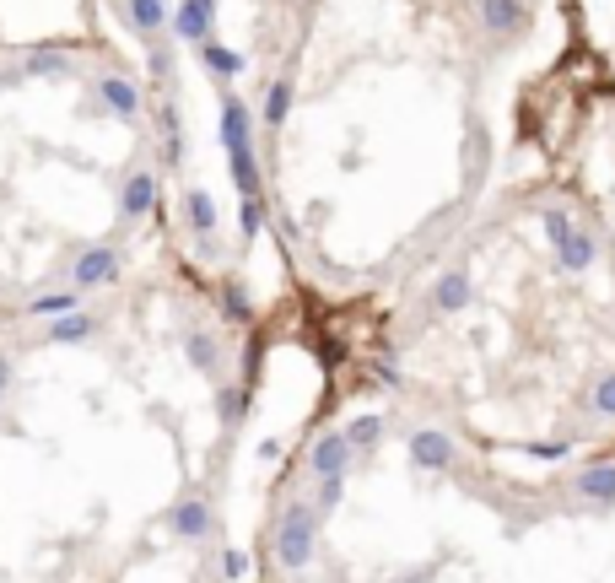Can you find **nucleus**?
<instances>
[{
	"label": "nucleus",
	"instance_id": "1",
	"mask_svg": "<svg viewBox=\"0 0 615 583\" xmlns=\"http://www.w3.org/2000/svg\"><path fill=\"white\" fill-rule=\"evenodd\" d=\"M113 276H119V249H113V243H92V249H81V260L70 265V287H76V292L108 287Z\"/></svg>",
	"mask_w": 615,
	"mask_h": 583
},
{
	"label": "nucleus",
	"instance_id": "4",
	"mask_svg": "<svg viewBox=\"0 0 615 583\" xmlns=\"http://www.w3.org/2000/svg\"><path fill=\"white\" fill-rule=\"evenodd\" d=\"M97 97H103V108L119 114V119H135V114H140V87L124 81V76H103V81H97Z\"/></svg>",
	"mask_w": 615,
	"mask_h": 583
},
{
	"label": "nucleus",
	"instance_id": "3",
	"mask_svg": "<svg viewBox=\"0 0 615 583\" xmlns=\"http://www.w3.org/2000/svg\"><path fill=\"white\" fill-rule=\"evenodd\" d=\"M151 205H157V173H130L124 178V195H119V216L124 222H140Z\"/></svg>",
	"mask_w": 615,
	"mask_h": 583
},
{
	"label": "nucleus",
	"instance_id": "5",
	"mask_svg": "<svg viewBox=\"0 0 615 583\" xmlns=\"http://www.w3.org/2000/svg\"><path fill=\"white\" fill-rule=\"evenodd\" d=\"M92 330H97V319H92V314H76V308H70V314H54V319H49L43 341H49V346H76V341H86Z\"/></svg>",
	"mask_w": 615,
	"mask_h": 583
},
{
	"label": "nucleus",
	"instance_id": "8",
	"mask_svg": "<svg viewBox=\"0 0 615 583\" xmlns=\"http://www.w3.org/2000/svg\"><path fill=\"white\" fill-rule=\"evenodd\" d=\"M184 211H189V227H194L200 238H211V232H216V200H211L205 189H189Z\"/></svg>",
	"mask_w": 615,
	"mask_h": 583
},
{
	"label": "nucleus",
	"instance_id": "9",
	"mask_svg": "<svg viewBox=\"0 0 615 583\" xmlns=\"http://www.w3.org/2000/svg\"><path fill=\"white\" fill-rule=\"evenodd\" d=\"M167 524H173L178 535H205V530H211V514H205V503H178Z\"/></svg>",
	"mask_w": 615,
	"mask_h": 583
},
{
	"label": "nucleus",
	"instance_id": "16",
	"mask_svg": "<svg viewBox=\"0 0 615 583\" xmlns=\"http://www.w3.org/2000/svg\"><path fill=\"white\" fill-rule=\"evenodd\" d=\"M0 92H5V81H0Z\"/></svg>",
	"mask_w": 615,
	"mask_h": 583
},
{
	"label": "nucleus",
	"instance_id": "14",
	"mask_svg": "<svg viewBox=\"0 0 615 583\" xmlns=\"http://www.w3.org/2000/svg\"><path fill=\"white\" fill-rule=\"evenodd\" d=\"M5 384H11V357L0 351V400H5Z\"/></svg>",
	"mask_w": 615,
	"mask_h": 583
},
{
	"label": "nucleus",
	"instance_id": "10",
	"mask_svg": "<svg viewBox=\"0 0 615 583\" xmlns=\"http://www.w3.org/2000/svg\"><path fill=\"white\" fill-rule=\"evenodd\" d=\"M70 308H76V292H43V297H32V308H27V314L54 319V314H70Z\"/></svg>",
	"mask_w": 615,
	"mask_h": 583
},
{
	"label": "nucleus",
	"instance_id": "7",
	"mask_svg": "<svg viewBox=\"0 0 615 583\" xmlns=\"http://www.w3.org/2000/svg\"><path fill=\"white\" fill-rule=\"evenodd\" d=\"M200 59H205V70H211V76H238V70L249 65L238 49H227V43H216V38H205V43H200Z\"/></svg>",
	"mask_w": 615,
	"mask_h": 583
},
{
	"label": "nucleus",
	"instance_id": "2",
	"mask_svg": "<svg viewBox=\"0 0 615 583\" xmlns=\"http://www.w3.org/2000/svg\"><path fill=\"white\" fill-rule=\"evenodd\" d=\"M308 541H313V524H308V514L297 508L286 524H281V541H276V557L286 562V568H303L308 562Z\"/></svg>",
	"mask_w": 615,
	"mask_h": 583
},
{
	"label": "nucleus",
	"instance_id": "6",
	"mask_svg": "<svg viewBox=\"0 0 615 583\" xmlns=\"http://www.w3.org/2000/svg\"><path fill=\"white\" fill-rule=\"evenodd\" d=\"M167 16H173V11H167V0H124V22H130L135 32H146V38H151V32H162V27H167Z\"/></svg>",
	"mask_w": 615,
	"mask_h": 583
},
{
	"label": "nucleus",
	"instance_id": "13",
	"mask_svg": "<svg viewBox=\"0 0 615 583\" xmlns=\"http://www.w3.org/2000/svg\"><path fill=\"white\" fill-rule=\"evenodd\" d=\"M189 362H194V368H216V346H211L205 335H189Z\"/></svg>",
	"mask_w": 615,
	"mask_h": 583
},
{
	"label": "nucleus",
	"instance_id": "15",
	"mask_svg": "<svg viewBox=\"0 0 615 583\" xmlns=\"http://www.w3.org/2000/svg\"><path fill=\"white\" fill-rule=\"evenodd\" d=\"M605 405H610V411H615V378H610V384H605Z\"/></svg>",
	"mask_w": 615,
	"mask_h": 583
},
{
	"label": "nucleus",
	"instance_id": "12",
	"mask_svg": "<svg viewBox=\"0 0 615 583\" xmlns=\"http://www.w3.org/2000/svg\"><path fill=\"white\" fill-rule=\"evenodd\" d=\"M59 70H65V54H54V49H43V54L27 59V76H59Z\"/></svg>",
	"mask_w": 615,
	"mask_h": 583
},
{
	"label": "nucleus",
	"instance_id": "11",
	"mask_svg": "<svg viewBox=\"0 0 615 583\" xmlns=\"http://www.w3.org/2000/svg\"><path fill=\"white\" fill-rule=\"evenodd\" d=\"M340 460H346V443H340V438H330V443H319V449H313V470H324V476H330V470H340Z\"/></svg>",
	"mask_w": 615,
	"mask_h": 583
}]
</instances>
